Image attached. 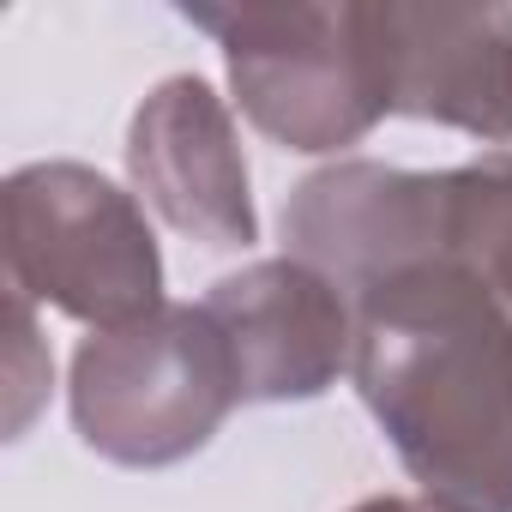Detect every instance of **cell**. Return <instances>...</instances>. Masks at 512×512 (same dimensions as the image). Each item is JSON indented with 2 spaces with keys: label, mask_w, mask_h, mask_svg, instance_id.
<instances>
[{
  "label": "cell",
  "mask_w": 512,
  "mask_h": 512,
  "mask_svg": "<svg viewBox=\"0 0 512 512\" xmlns=\"http://www.w3.org/2000/svg\"><path fill=\"white\" fill-rule=\"evenodd\" d=\"M356 392L434 512H512V308L458 260L356 296Z\"/></svg>",
  "instance_id": "obj_1"
},
{
  "label": "cell",
  "mask_w": 512,
  "mask_h": 512,
  "mask_svg": "<svg viewBox=\"0 0 512 512\" xmlns=\"http://www.w3.org/2000/svg\"><path fill=\"white\" fill-rule=\"evenodd\" d=\"M0 247L25 302L109 332L163 308V253L145 205L85 163H25L0 187Z\"/></svg>",
  "instance_id": "obj_2"
},
{
  "label": "cell",
  "mask_w": 512,
  "mask_h": 512,
  "mask_svg": "<svg viewBox=\"0 0 512 512\" xmlns=\"http://www.w3.org/2000/svg\"><path fill=\"white\" fill-rule=\"evenodd\" d=\"M73 428L127 470L193 458L241 404L235 362L205 308H151L145 320L91 332L73 356Z\"/></svg>",
  "instance_id": "obj_3"
},
{
  "label": "cell",
  "mask_w": 512,
  "mask_h": 512,
  "mask_svg": "<svg viewBox=\"0 0 512 512\" xmlns=\"http://www.w3.org/2000/svg\"><path fill=\"white\" fill-rule=\"evenodd\" d=\"M217 37L241 115L284 151H344L386 109L362 7H181Z\"/></svg>",
  "instance_id": "obj_4"
},
{
  "label": "cell",
  "mask_w": 512,
  "mask_h": 512,
  "mask_svg": "<svg viewBox=\"0 0 512 512\" xmlns=\"http://www.w3.org/2000/svg\"><path fill=\"white\" fill-rule=\"evenodd\" d=\"M452 169H392V163H332L284 199V247L350 296L386 278L446 260Z\"/></svg>",
  "instance_id": "obj_5"
},
{
  "label": "cell",
  "mask_w": 512,
  "mask_h": 512,
  "mask_svg": "<svg viewBox=\"0 0 512 512\" xmlns=\"http://www.w3.org/2000/svg\"><path fill=\"white\" fill-rule=\"evenodd\" d=\"M386 109L512 145V7H362Z\"/></svg>",
  "instance_id": "obj_6"
},
{
  "label": "cell",
  "mask_w": 512,
  "mask_h": 512,
  "mask_svg": "<svg viewBox=\"0 0 512 512\" xmlns=\"http://www.w3.org/2000/svg\"><path fill=\"white\" fill-rule=\"evenodd\" d=\"M199 308L235 362L241 404L320 398L356 362V314L344 290L290 253L217 278Z\"/></svg>",
  "instance_id": "obj_7"
},
{
  "label": "cell",
  "mask_w": 512,
  "mask_h": 512,
  "mask_svg": "<svg viewBox=\"0 0 512 512\" xmlns=\"http://www.w3.org/2000/svg\"><path fill=\"white\" fill-rule=\"evenodd\" d=\"M127 175L139 199L187 241L211 253H235L260 241L247 193V157L223 97L199 73L163 79L127 127Z\"/></svg>",
  "instance_id": "obj_8"
},
{
  "label": "cell",
  "mask_w": 512,
  "mask_h": 512,
  "mask_svg": "<svg viewBox=\"0 0 512 512\" xmlns=\"http://www.w3.org/2000/svg\"><path fill=\"white\" fill-rule=\"evenodd\" d=\"M446 260L470 266L512 308V145L452 169Z\"/></svg>",
  "instance_id": "obj_9"
},
{
  "label": "cell",
  "mask_w": 512,
  "mask_h": 512,
  "mask_svg": "<svg viewBox=\"0 0 512 512\" xmlns=\"http://www.w3.org/2000/svg\"><path fill=\"white\" fill-rule=\"evenodd\" d=\"M350 512H434V506H422V500H398V494H374V500H362V506H350Z\"/></svg>",
  "instance_id": "obj_10"
}]
</instances>
